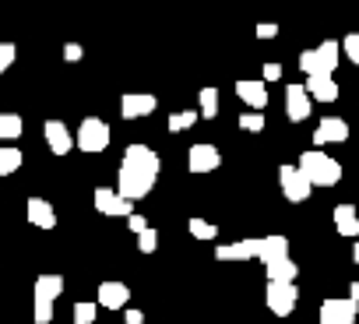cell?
<instances>
[{
	"label": "cell",
	"mask_w": 359,
	"mask_h": 324,
	"mask_svg": "<svg viewBox=\"0 0 359 324\" xmlns=\"http://www.w3.org/2000/svg\"><path fill=\"white\" fill-rule=\"evenodd\" d=\"M137 250H141V254H155V250H158V233H155L151 226L137 236Z\"/></svg>",
	"instance_id": "f546056e"
},
{
	"label": "cell",
	"mask_w": 359,
	"mask_h": 324,
	"mask_svg": "<svg viewBox=\"0 0 359 324\" xmlns=\"http://www.w3.org/2000/svg\"><path fill=\"white\" fill-rule=\"evenodd\" d=\"M282 257H289V240H285L282 233L264 236V243H261V264L268 268V264H275V261H282Z\"/></svg>",
	"instance_id": "44dd1931"
},
{
	"label": "cell",
	"mask_w": 359,
	"mask_h": 324,
	"mask_svg": "<svg viewBox=\"0 0 359 324\" xmlns=\"http://www.w3.org/2000/svg\"><path fill=\"white\" fill-rule=\"evenodd\" d=\"M74 144L81 151H88V155L106 151L109 148V123H102L99 116H85L81 127H78V134H74Z\"/></svg>",
	"instance_id": "5b68a950"
},
{
	"label": "cell",
	"mask_w": 359,
	"mask_h": 324,
	"mask_svg": "<svg viewBox=\"0 0 359 324\" xmlns=\"http://www.w3.org/2000/svg\"><path fill=\"white\" fill-rule=\"evenodd\" d=\"M187 166H191V173H215V170L222 166V151H219L215 144H208V141L191 144V151H187Z\"/></svg>",
	"instance_id": "9c48e42d"
},
{
	"label": "cell",
	"mask_w": 359,
	"mask_h": 324,
	"mask_svg": "<svg viewBox=\"0 0 359 324\" xmlns=\"http://www.w3.org/2000/svg\"><path fill=\"white\" fill-rule=\"evenodd\" d=\"M296 299H299L296 282H268V289H264V303L275 317H289L296 310Z\"/></svg>",
	"instance_id": "52a82bcc"
},
{
	"label": "cell",
	"mask_w": 359,
	"mask_h": 324,
	"mask_svg": "<svg viewBox=\"0 0 359 324\" xmlns=\"http://www.w3.org/2000/svg\"><path fill=\"white\" fill-rule=\"evenodd\" d=\"M198 102H201L198 113H201L205 120H215V116H219V88H212V85L201 88V92H198Z\"/></svg>",
	"instance_id": "603a6c76"
},
{
	"label": "cell",
	"mask_w": 359,
	"mask_h": 324,
	"mask_svg": "<svg viewBox=\"0 0 359 324\" xmlns=\"http://www.w3.org/2000/svg\"><path fill=\"white\" fill-rule=\"evenodd\" d=\"M155 180H158V155L148 144H127L116 173V194H123L127 201H141L151 194Z\"/></svg>",
	"instance_id": "6da1fadb"
},
{
	"label": "cell",
	"mask_w": 359,
	"mask_h": 324,
	"mask_svg": "<svg viewBox=\"0 0 359 324\" xmlns=\"http://www.w3.org/2000/svg\"><path fill=\"white\" fill-rule=\"evenodd\" d=\"M92 201H95L99 215H109V219H127V215H134V201H127L123 194H116V191H109V187H99Z\"/></svg>",
	"instance_id": "30bf717a"
},
{
	"label": "cell",
	"mask_w": 359,
	"mask_h": 324,
	"mask_svg": "<svg viewBox=\"0 0 359 324\" xmlns=\"http://www.w3.org/2000/svg\"><path fill=\"white\" fill-rule=\"evenodd\" d=\"M127 299H130V289L123 282H102L99 292H95V303L106 306V310H123Z\"/></svg>",
	"instance_id": "2e32d148"
},
{
	"label": "cell",
	"mask_w": 359,
	"mask_h": 324,
	"mask_svg": "<svg viewBox=\"0 0 359 324\" xmlns=\"http://www.w3.org/2000/svg\"><path fill=\"white\" fill-rule=\"evenodd\" d=\"M81 57H85V50H81L78 43H67V46H64V60H67V64H78Z\"/></svg>",
	"instance_id": "d6a6232c"
},
{
	"label": "cell",
	"mask_w": 359,
	"mask_h": 324,
	"mask_svg": "<svg viewBox=\"0 0 359 324\" xmlns=\"http://www.w3.org/2000/svg\"><path fill=\"white\" fill-rule=\"evenodd\" d=\"M296 275H299V268H296L292 257H282V261L268 264V282H296Z\"/></svg>",
	"instance_id": "7402d4cb"
},
{
	"label": "cell",
	"mask_w": 359,
	"mask_h": 324,
	"mask_svg": "<svg viewBox=\"0 0 359 324\" xmlns=\"http://www.w3.org/2000/svg\"><path fill=\"white\" fill-rule=\"evenodd\" d=\"M158 109V99L151 92H127L120 99V116L123 120H137V116H151Z\"/></svg>",
	"instance_id": "8fae6325"
},
{
	"label": "cell",
	"mask_w": 359,
	"mask_h": 324,
	"mask_svg": "<svg viewBox=\"0 0 359 324\" xmlns=\"http://www.w3.org/2000/svg\"><path fill=\"white\" fill-rule=\"evenodd\" d=\"M261 74H264V81H278L282 78V64H264Z\"/></svg>",
	"instance_id": "d590c367"
},
{
	"label": "cell",
	"mask_w": 359,
	"mask_h": 324,
	"mask_svg": "<svg viewBox=\"0 0 359 324\" xmlns=\"http://www.w3.org/2000/svg\"><path fill=\"white\" fill-rule=\"evenodd\" d=\"M123 320H127V324H144V313H141V310H127Z\"/></svg>",
	"instance_id": "8d00e7d4"
},
{
	"label": "cell",
	"mask_w": 359,
	"mask_h": 324,
	"mask_svg": "<svg viewBox=\"0 0 359 324\" xmlns=\"http://www.w3.org/2000/svg\"><path fill=\"white\" fill-rule=\"evenodd\" d=\"M25 215H29V222L39 226V229H53V226H57V212H53V205H50L46 198H29V201H25Z\"/></svg>",
	"instance_id": "e0dca14e"
},
{
	"label": "cell",
	"mask_w": 359,
	"mask_h": 324,
	"mask_svg": "<svg viewBox=\"0 0 359 324\" xmlns=\"http://www.w3.org/2000/svg\"><path fill=\"white\" fill-rule=\"evenodd\" d=\"M43 134H46V144H50V151H53V155H67V151L74 148V134L67 130V123H64V120H46Z\"/></svg>",
	"instance_id": "5bb4252c"
},
{
	"label": "cell",
	"mask_w": 359,
	"mask_h": 324,
	"mask_svg": "<svg viewBox=\"0 0 359 324\" xmlns=\"http://www.w3.org/2000/svg\"><path fill=\"white\" fill-rule=\"evenodd\" d=\"M338 57H341V43L327 39V43H320L317 50H303V53H299V71H303L306 78H313V74H331V78H334Z\"/></svg>",
	"instance_id": "3957f363"
},
{
	"label": "cell",
	"mask_w": 359,
	"mask_h": 324,
	"mask_svg": "<svg viewBox=\"0 0 359 324\" xmlns=\"http://www.w3.org/2000/svg\"><path fill=\"white\" fill-rule=\"evenodd\" d=\"M187 229H191V236H194V240H205V243H212V240L219 236V226H215V222H208V219H198V215L187 222Z\"/></svg>",
	"instance_id": "484cf974"
},
{
	"label": "cell",
	"mask_w": 359,
	"mask_h": 324,
	"mask_svg": "<svg viewBox=\"0 0 359 324\" xmlns=\"http://www.w3.org/2000/svg\"><path fill=\"white\" fill-rule=\"evenodd\" d=\"M95 317H99V303H92V299L74 303V324H95Z\"/></svg>",
	"instance_id": "83f0119b"
},
{
	"label": "cell",
	"mask_w": 359,
	"mask_h": 324,
	"mask_svg": "<svg viewBox=\"0 0 359 324\" xmlns=\"http://www.w3.org/2000/svg\"><path fill=\"white\" fill-rule=\"evenodd\" d=\"M338 144V141H348V123L341 116H324L313 130V144Z\"/></svg>",
	"instance_id": "9a60e30c"
},
{
	"label": "cell",
	"mask_w": 359,
	"mask_h": 324,
	"mask_svg": "<svg viewBox=\"0 0 359 324\" xmlns=\"http://www.w3.org/2000/svg\"><path fill=\"white\" fill-rule=\"evenodd\" d=\"M348 299H355V303H359V282H352V285H348Z\"/></svg>",
	"instance_id": "74e56055"
},
{
	"label": "cell",
	"mask_w": 359,
	"mask_h": 324,
	"mask_svg": "<svg viewBox=\"0 0 359 324\" xmlns=\"http://www.w3.org/2000/svg\"><path fill=\"white\" fill-rule=\"evenodd\" d=\"M310 109H313V99H310L306 85H289L285 88V116L292 123H303L310 116Z\"/></svg>",
	"instance_id": "7c38bea8"
},
{
	"label": "cell",
	"mask_w": 359,
	"mask_h": 324,
	"mask_svg": "<svg viewBox=\"0 0 359 324\" xmlns=\"http://www.w3.org/2000/svg\"><path fill=\"white\" fill-rule=\"evenodd\" d=\"M127 226H130V233L141 236V233L148 229V219H144V215H127Z\"/></svg>",
	"instance_id": "836d02e7"
},
{
	"label": "cell",
	"mask_w": 359,
	"mask_h": 324,
	"mask_svg": "<svg viewBox=\"0 0 359 324\" xmlns=\"http://www.w3.org/2000/svg\"><path fill=\"white\" fill-rule=\"evenodd\" d=\"M236 95H240L250 109H257V113L268 106V88H264V81H247V78H243V81H236Z\"/></svg>",
	"instance_id": "d6986e66"
},
{
	"label": "cell",
	"mask_w": 359,
	"mask_h": 324,
	"mask_svg": "<svg viewBox=\"0 0 359 324\" xmlns=\"http://www.w3.org/2000/svg\"><path fill=\"white\" fill-rule=\"evenodd\" d=\"M261 243H264V240L219 243V247H215V257H219V261H261Z\"/></svg>",
	"instance_id": "4fadbf2b"
},
{
	"label": "cell",
	"mask_w": 359,
	"mask_h": 324,
	"mask_svg": "<svg viewBox=\"0 0 359 324\" xmlns=\"http://www.w3.org/2000/svg\"><path fill=\"white\" fill-rule=\"evenodd\" d=\"M15 57H18V50H15V43H0V74H4L11 64H15Z\"/></svg>",
	"instance_id": "1f68e13d"
},
{
	"label": "cell",
	"mask_w": 359,
	"mask_h": 324,
	"mask_svg": "<svg viewBox=\"0 0 359 324\" xmlns=\"http://www.w3.org/2000/svg\"><path fill=\"white\" fill-rule=\"evenodd\" d=\"M306 92L317 102H334L338 99V81L331 74H313V78H306Z\"/></svg>",
	"instance_id": "ac0fdd59"
},
{
	"label": "cell",
	"mask_w": 359,
	"mask_h": 324,
	"mask_svg": "<svg viewBox=\"0 0 359 324\" xmlns=\"http://www.w3.org/2000/svg\"><path fill=\"white\" fill-rule=\"evenodd\" d=\"M275 36H278V25H271V22L257 25V39H275Z\"/></svg>",
	"instance_id": "e575fe53"
},
{
	"label": "cell",
	"mask_w": 359,
	"mask_h": 324,
	"mask_svg": "<svg viewBox=\"0 0 359 324\" xmlns=\"http://www.w3.org/2000/svg\"><path fill=\"white\" fill-rule=\"evenodd\" d=\"M296 166L306 173V180H310L313 187H334V184L341 180V166H338V158H331V155H324V151H317V148L303 151Z\"/></svg>",
	"instance_id": "7a4b0ae2"
},
{
	"label": "cell",
	"mask_w": 359,
	"mask_h": 324,
	"mask_svg": "<svg viewBox=\"0 0 359 324\" xmlns=\"http://www.w3.org/2000/svg\"><path fill=\"white\" fill-rule=\"evenodd\" d=\"M240 127L250 130V134H261V130H264V116H261L257 109H247V113L240 116Z\"/></svg>",
	"instance_id": "f1b7e54d"
},
{
	"label": "cell",
	"mask_w": 359,
	"mask_h": 324,
	"mask_svg": "<svg viewBox=\"0 0 359 324\" xmlns=\"http://www.w3.org/2000/svg\"><path fill=\"white\" fill-rule=\"evenodd\" d=\"M334 229L341 233V236H348V240H359V212L352 208V205H334Z\"/></svg>",
	"instance_id": "ffe728a7"
},
{
	"label": "cell",
	"mask_w": 359,
	"mask_h": 324,
	"mask_svg": "<svg viewBox=\"0 0 359 324\" xmlns=\"http://www.w3.org/2000/svg\"><path fill=\"white\" fill-rule=\"evenodd\" d=\"M278 187H282L285 201H292V205L306 201L310 191H313V184L306 180V173L299 166H278Z\"/></svg>",
	"instance_id": "8992f818"
},
{
	"label": "cell",
	"mask_w": 359,
	"mask_h": 324,
	"mask_svg": "<svg viewBox=\"0 0 359 324\" xmlns=\"http://www.w3.org/2000/svg\"><path fill=\"white\" fill-rule=\"evenodd\" d=\"M22 130H25V123L18 113H0V141H15V137H22Z\"/></svg>",
	"instance_id": "d4e9b609"
},
{
	"label": "cell",
	"mask_w": 359,
	"mask_h": 324,
	"mask_svg": "<svg viewBox=\"0 0 359 324\" xmlns=\"http://www.w3.org/2000/svg\"><path fill=\"white\" fill-rule=\"evenodd\" d=\"M341 53H345V57H348V60L359 67V32H348V36L341 39Z\"/></svg>",
	"instance_id": "4dcf8cb0"
},
{
	"label": "cell",
	"mask_w": 359,
	"mask_h": 324,
	"mask_svg": "<svg viewBox=\"0 0 359 324\" xmlns=\"http://www.w3.org/2000/svg\"><path fill=\"white\" fill-rule=\"evenodd\" d=\"M359 317V303L355 299H324L320 310H317V320L320 324H355Z\"/></svg>",
	"instance_id": "ba28073f"
},
{
	"label": "cell",
	"mask_w": 359,
	"mask_h": 324,
	"mask_svg": "<svg viewBox=\"0 0 359 324\" xmlns=\"http://www.w3.org/2000/svg\"><path fill=\"white\" fill-rule=\"evenodd\" d=\"M22 151L18 148H11V144H4L0 148V177H11V173H18L22 170Z\"/></svg>",
	"instance_id": "cb8c5ba5"
},
{
	"label": "cell",
	"mask_w": 359,
	"mask_h": 324,
	"mask_svg": "<svg viewBox=\"0 0 359 324\" xmlns=\"http://www.w3.org/2000/svg\"><path fill=\"white\" fill-rule=\"evenodd\" d=\"M352 261H355V264H359V240H355V243H352Z\"/></svg>",
	"instance_id": "f35d334b"
},
{
	"label": "cell",
	"mask_w": 359,
	"mask_h": 324,
	"mask_svg": "<svg viewBox=\"0 0 359 324\" xmlns=\"http://www.w3.org/2000/svg\"><path fill=\"white\" fill-rule=\"evenodd\" d=\"M198 116H201L198 109H184V113H172V116L165 120V127H169L172 134H180V130H187V127H194V123H198Z\"/></svg>",
	"instance_id": "4316f807"
},
{
	"label": "cell",
	"mask_w": 359,
	"mask_h": 324,
	"mask_svg": "<svg viewBox=\"0 0 359 324\" xmlns=\"http://www.w3.org/2000/svg\"><path fill=\"white\" fill-rule=\"evenodd\" d=\"M32 292H36V310H32L36 324H50V320H53V303H57L60 292H64V278H60V275H39Z\"/></svg>",
	"instance_id": "277c9868"
}]
</instances>
